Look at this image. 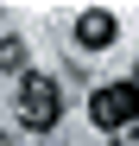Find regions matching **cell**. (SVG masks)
<instances>
[{
  "label": "cell",
  "instance_id": "cell-1",
  "mask_svg": "<svg viewBox=\"0 0 139 146\" xmlns=\"http://www.w3.org/2000/svg\"><path fill=\"white\" fill-rule=\"evenodd\" d=\"M57 114H63V95L51 76H19V127H32V133H51L57 127Z\"/></svg>",
  "mask_w": 139,
  "mask_h": 146
},
{
  "label": "cell",
  "instance_id": "cell-2",
  "mask_svg": "<svg viewBox=\"0 0 139 146\" xmlns=\"http://www.w3.org/2000/svg\"><path fill=\"white\" fill-rule=\"evenodd\" d=\"M89 121L108 127V133L133 127V121H139V89H133V83H101L95 95H89Z\"/></svg>",
  "mask_w": 139,
  "mask_h": 146
},
{
  "label": "cell",
  "instance_id": "cell-3",
  "mask_svg": "<svg viewBox=\"0 0 139 146\" xmlns=\"http://www.w3.org/2000/svg\"><path fill=\"white\" fill-rule=\"evenodd\" d=\"M114 32H120V19H114L108 7L76 13V44H82V51H101V44H114Z\"/></svg>",
  "mask_w": 139,
  "mask_h": 146
},
{
  "label": "cell",
  "instance_id": "cell-4",
  "mask_svg": "<svg viewBox=\"0 0 139 146\" xmlns=\"http://www.w3.org/2000/svg\"><path fill=\"white\" fill-rule=\"evenodd\" d=\"M26 38H0V70H7V76H26Z\"/></svg>",
  "mask_w": 139,
  "mask_h": 146
},
{
  "label": "cell",
  "instance_id": "cell-5",
  "mask_svg": "<svg viewBox=\"0 0 139 146\" xmlns=\"http://www.w3.org/2000/svg\"><path fill=\"white\" fill-rule=\"evenodd\" d=\"M133 89H139V70H133Z\"/></svg>",
  "mask_w": 139,
  "mask_h": 146
},
{
  "label": "cell",
  "instance_id": "cell-6",
  "mask_svg": "<svg viewBox=\"0 0 139 146\" xmlns=\"http://www.w3.org/2000/svg\"><path fill=\"white\" fill-rule=\"evenodd\" d=\"M108 146H127V140H108Z\"/></svg>",
  "mask_w": 139,
  "mask_h": 146
},
{
  "label": "cell",
  "instance_id": "cell-7",
  "mask_svg": "<svg viewBox=\"0 0 139 146\" xmlns=\"http://www.w3.org/2000/svg\"><path fill=\"white\" fill-rule=\"evenodd\" d=\"M0 146H7V140H0Z\"/></svg>",
  "mask_w": 139,
  "mask_h": 146
}]
</instances>
